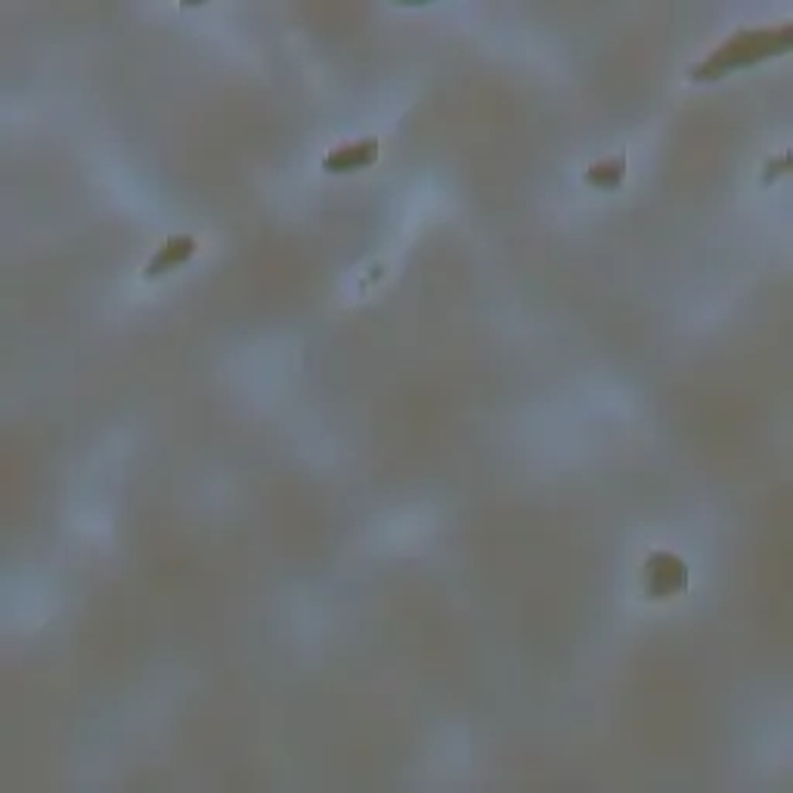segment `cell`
<instances>
[{
  "mask_svg": "<svg viewBox=\"0 0 793 793\" xmlns=\"http://www.w3.org/2000/svg\"><path fill=\"white\" fill-rule=\"evenodd\" d=\"M791 51V22L778 29H741L710 53L704 63L691 66V81H723L731 71L750 69L762 59L784 56Z\"/></svg>",
  "mask_w": 793,
  "mask_h": 793,
  "instance_id": "1",
  "label": "cell"
},
{
  "mask_svg": "<svg viewBox=\"0 0 793 793\" xmlns=\"http://www.w3.org/2000/svg\"><path fill=\"white\" fill-rule=\"evenodd\" d=\"M641 583L651 599H670L689 587V565L673 552H655L645 561V577Z\"/></svg>",
  "mask_w": 793,
  "mask_h": 793,
  "instance_id": "2",
  "label": "cell"
},
{
  "mask_svg": "<svg viewBox=\"0 0 793 793\" xmlns=\"http://www.w3.org/2000/svg\"><path fill=\"white\" fill-rule=\"evenodd\" d=\"M379 161V139L366 137L357 143H342L323 158L326 174H357L362 168H372Z\"/></svg>",
  "mask_w": 793,
  "mask_h": 793,
  "instance_id": "3",
  "label": "cell"
},
{
  "mask_svg": "<svg viewBox=\"0 0 793 793\" xmlns=\"http://www.w3.org/2000/svg\"><path fill=\"white\" fill-rule=\"evenodd\" d=\"M192 255H196V239H192V236H171V239L158 248L156 258L143 267V279L165 277V273H171L177 267H183Z\"/></svg>",
  "mask_w": 793,
  "mask_h": 793,
  "instance_id": "4",
  "label": "cell"
},
{
  "mask_svg": "<svg viewBox=\"0 0 793 793\" xmlns=\"http://www.w3.org/2000/svg\"><path fill=\"white\" fill-rule=\"evenodd\" d=\"M626 177V156H614L607 161H599L587 171L589 187H599V190H617Z\"/></svg>",
  "mask_w": 793,
  "mask_h": 793,
  "instance_id": "5",
  "label": "cell"
}]
</instances>
